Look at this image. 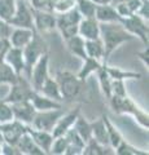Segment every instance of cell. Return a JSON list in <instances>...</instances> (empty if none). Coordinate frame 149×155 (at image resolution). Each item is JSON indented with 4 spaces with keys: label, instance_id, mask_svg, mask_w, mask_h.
I'll return each instance as SVG.
<instances>
[{
    "label": "cell",
    "instance_id": "1",
    "mask_svg": "<svg viewBox=\"0 0 149 155\" xmlns=\"http://www.w3.org/2000/svg\"><path fill=\"white\" fill-rule=\"evenodd\" d=\"M100 39L104 44V58L103 64H109L112 53L123 43L134 40V38L121 22L113 23H100Z\"/></svg>",
    "mask_w": 149,
    "mask_h": 155
},
{
    "label": "cell",
    "instance_id": "2",
    "mask_svg": "<svg viewBox=\"0 0 149 155\" xmlns=\"http://www.w3.org/2000/svg\"><path fill=\"white\" fill-rule=\"evenodd\" d=\"M109 100V105L115 114L119 115H131L135 118L139 125L148 129L149 127V116L145 111H143L141 107L134 102V100L128 94L126 96H114L112 94Z\"/></svg>",
    "mask_w": 149,
    "mask_h": 155
},
{
    "label": "cell",
    "instance_id": "3",
    "mask_svg": "<svg viewBox=\"0 0 149 155\" xmlns=\"http://www.w3.org/2000/svg\"><path fill=\"white\" fill-rule=\"evenodd\" d=\"M55 79L57 80L62 100L71 101L76 98L83 91L84 81L70 71H59Z\"/></svg>",
    "mask_w": 149,
    "mask_h": 155
},
{
    "label": "cell",
    "instance_id": "4",
    "mask_svg": "<svg viewBox=\"0 0 149 155\" xmlns=\"http://www.w3.org/2000/svg\"><path fill=\"white\" fill-rule=\"evenodd\" d=\"M82 18L83 17L76 7L64 13L56 14V28L60 31L64 40L74 35H78V25Z\"/></svg>",
    "mask_w": 149,
    "mask_h": 155
},
{
    "label": "cell",
    "instance_id": "5",
    "mask_svg": "<svg viewBox=\"0 0 149 155\" xmlns=\"http://www.w3.org/2000/svg\"><path fill=\"white\" fill-rule=\"evenodd\" d=\"M23 52V57H25V75L26 79L30 78V72L32 66L35 65V62L39 60V58L47 53V44L46 41L43 40V38L40 36L39 32L34 34V36L30 40V43L22 49Z\"/></svg>",
    "mask_w": 149,
    "mask_h": 155
},
{
    "label": "cell",
    "instance_id": "6",
    "mask_svg": "<svg viewBox=\"0 0 149 155\" xmlns=\"http://www.w3.org/2000/svg\"><path fill=\"white\" fill-rule=\"evenodd\" d=\"M8 23L12 27H25L34 30V19H32V7L29 0H17L16 11Z\"/></svg>",
    "mask_w": 149,
    "mask_h": 155
},
{
    "label": "cell",
    "instance_id": "7",
    "mask_svg": "<svg viewBox=\"0 0 149 155\" xmlns=\"http://www.w3.org/2000/svg\"><path fill=\"white\" fill-rule=\"evenodd\" d=\"M64 107L61 109H52L46 111H36L31 122V127L39 130H47V132H52V129L59 122V119L64 115Z\"/></svg>",
    "mask_w": 149,
    "mask_h": 155
},
{
    "label": "cell",
    "instance_id": "8",
    "mask_svg": "<svg viewBox=\"0 0 149 155\" xmlns=\"http://www.w3.org/2000/svg\"><path fill=\"white\" fill-rule=\"evenodd\" d=\"M121 25L126 28V30L131 34L134 38H137L148 45V35H149V27H148V21L139 17L136 13L131 14L130 17L122 18Z\"/></svg>",
    "mask_w": 149,
    "mask_h": 155
},
{
    "label": "cell",
    "instance_id": "9",
    "mask_svg": "<svg viewBox=\"0 0 149 155\" xmlns=\"http://www.w3.org/2000/svg\"><path fill=\"white\" fill-rule=\"evenodd\" d=\"M47 78H49V54L48 52L44 53L32 66L29 81L35 91H39L42 84L47 80Z\"/></svg>",
    "mask_w": 149,
    "mask_h": 155
},
{
    "label": "cell",
    "instance_id": "10",
    "mask_svg": "<svg viewBox=\"0 0 149 155\" xmlns=\"http://www.w3.org/2000/svg\"><path fill=\"white\" fill-rule=\"evenodd\" d=\"M34 91L35 89L32 88L29 79H23V76H21L17 83L11 85L8 94L3 100L7 101L8 104H14V102H20V101L30 100Z\"/></svg>",
    "mask_w": 149,
    "mask_h": 155
},
{
    "label": "cell",
    "instance_id": "11",
    "mask_svg": "<svg viewBox=\"0 0 149 155\" xmlns=\"http://www.w3.org/2000/svg\"><path fill=\"white\" fill-rule=\"evenodd\" d=\"M34 30L39 34L49 32L56 28V13L32 8Z\"/></svg>",
    "mask_w": 149,
    "mask_h": 155
},
{
    "label": "cell",
    "instance_id": "12",
    "mask_svg": "<svg viewBox=\"0 0 149 155\" xmlns=\"http://www.w3.org/2000/svg\"><path fill=\"white\" fill-rule=\"evenodd\" d=\"M27 125L23 124L18 120L13 119L11 122L0 124V132L3 134L4 142H8L11 145H16L17 141L20 140V137L26 132Z\"/></svg>",
    "mask_w": 149,
    "mask_h": 155
},
{
    "label": "cell",
    "instance_id": "13",
    "mask_svg": "<svg viewBox=\"0 0 149 155\" xmlns=\"http://www.w3.org/2000/svg\"><path fill=\"white\" fill-rule=\"evenodd\" d=\"M12 106V111H13V118L21 122L26 125H30L32 119L36 114L35 107L32 106L30 100H25V101H20V102H14L11 104Z\"/></svg>",
    "mask_w": 149,
    "mask_h": 155
},
{
    "label": "cell",
    "instance_id": "14",
    "mask_svg": "<svg viewBox=\"0 0 149 155\" xmlns=\"http://www.w3.org/2000/svg\"><path fill=\"white\" fill-rule=\"evenodd\" d=\"M78 35L84 40L100 39V22L95 17H83L78 25Z\"/></svg>",
    "mask_w": 149,
    "mask_h": 155
},
{
    "label": "cell",
    "instance_id": "15",
    "mask_svg": "<svg viewBox=\"0 0 149 155\" xmlns=\"http://www.w3.org/2000/svg\"><path fill=\"white\" fill-rule=\"evenodd\" d=\"M79 114H80V106L73 109L71 111H69V113H66V114L64 113V115L59 119V122L56 123L53 129H52V132H51L52 136H53V137L65 136V133L68 132L70 128H73V125L75 123L76 118L79 116Z\"/></svg>",
    "mask_w": 149,
    "mask_h": 155
},
{
    "label": "cell",
    "instance_id": "16",
    "mask_svg": "<svg viewBox=\"0 0 149 155\" xmlns=\"http://www.w3.org/2000/svg\"><path fill=\"white\" fill-rule=\"evenodd\" d=\"M35 34V30L32 28H25V27H12V31L8 36V41L11 47L21 48L23 49Z\"/></svg>",
    "mask_w": 149,
    "mask_h": 155
},
{
    "label": "cell",
    "instance_id": "17",
    "mask_svg": "<svg viewBox=\"0 0 149 155\" xmlns=\"http://www.w3.org/2000/svg\"><path fill=\"white\" fill-rule=\"evenodd\" d=\"M4 61L20 76H23L25 74V57H23V52L21 48L9 47L5 52V56H4Z\"/></svg>",
    "mask_w": 149,
    "mask_h": 155
},
{
    "label": "cell",
    "instance_id": "18",
    "mask_svg": "<svg viewBox=\"0 0 149 155\" xmlns=\"http://www.w3.org/2000/svg\"><path fill=\"white\" fill-rule=\"evenodd\" d=\"M27 133L31 136L32 141L36 143V146L39 147L44 154H49V150L52 146V142H53V136L51 132H47V130H39L32 128L31 125H27Z\"/></svg>",
    "mask_w": 149,
    "mask_h": 155
},
{
    "label": "cell",
    "instance_id": "19",
    "mask_svg": "<svg viewBox=\"0 0 149 155\" xmlns=\"http://www.w3.org/2000/svg\"><path fill=\"white\" fill-rule=\"evenodd\" d=\"M95 18L100 23H113L121 22V17L115 11L113 4H97L95 11Z\"/></svg>",
    "mask_w": 149,
    "mask_h": 155
},
{
    "label": "cell",
    "instance_id": "20",
    "mask_svg": "<svg viewBox=\"0 0 149 155\" xmlns=\"http://www.w3.org/2000/svg\"><path fill=\"white\" fill-rule=\"evenodd\" d=\"M30 101H31V104L35 107L36 111H46V110L64 107L61 102L52 100V98H49V97H47L44 94H42L40 92H38V91L32 92V96H31Z\"/></svg>",
    "mask_w": 149,
    "mask_h": 155
},
{
    "label": "cell",
    "instance_id": "21",
    "mask_svg": "<svg viewBox=\"0 0 149 155\" xmlns=\"http://www.w3.org/2000/svg\"><path fill=\"white\" fill-rule=\"evenodd\" d=\"M65 137L68 140V149L65 151V155H82L86 142L75 132L74 128H70L65 133Z\"/></svg>",
    "mask_w": 149,
    "mask_h": 155
},
{
    "label": "cell",
    "instance_id": "22",
    "mask_svg": "<svg viewBox=\"0 0 149 155\" xmlns=\"http://www.w3.org/2000/svg\"><path fill=\"white\" fill-rule=\"evenodd\" d=\"M91 123V133H92V138L95 141H97L100 145L103 146H107L109 147V138H108V130L107 127H105V123H104V118L103 115L97 118L93 122H90Z\"/></svg>",
    "mask_w": 149,
    "mask_h": 155
},
{
    "label": "cell",
    "instance_id": "23",
    "mask_svg": "<svg viewBox=\"0 0 149 155\" xmlns=\"http://www.w3.org/2000/svg\"><path fill=\"white\" fill-rule=\"evenodd\" d=\"M16 146H17L21 155L22 154L23 155H44V153H43L42 150L36 146V143L32 141L31 136L27 133V130L20 137V140H18L17 143H16Z\"/></svg>",
    "mask_w": 149,
    "mask_h": 155
},
{
    "label": "cell",
    "instance_id": "24",
    "mask_svg": "<svg viewBox=\"0 0 149 155\" xmlns=\"http://www.w3.org/2000/svg\"><path fill=\"white\" fill-rule=\"evenodd\" d=\"M65 44H66L68 51L74 57L80 58L82 61L87 57V54H86V49H84V39L80 35H74V36H71L69 39H65Z\"/></svg>",
    "mask_w": 149,
    "mask_h": 155
},
{
    "label": "cell",
    "instance_id": "25",
    "mask_svg": "<svg viewBox=\"0 0 149 155\" xmlns=\"http://www.w3.org/2000/svg\"><path fill=\"white\" fill-rule=\"evenodd\" d=\"M101 65H103L101 61L95 60V58H91V57H86L83 60V65H82L76 76H78L80 80L86 81L87 78H90L92 74H96V71L101 67Z\"/></svg>",
    "mask_w": 149,
    "mask_h": 155
},
{
    "label": "cell",
    "instance_id": "26",
    "mask_svg": "<svg viewBox=\"0 0 149 155\" xmlns=\"http://www.w3.org/2000/svg\"><path fill=\"white\" fill-rule=\"evenodd\" d=\"M38 92H40L42 94L49 97V98L55 100V101H59V102H61V101H62L59 84H57V80L55 79V78H51V76L47 78V80L42 84L40 89Z\"/></svg>",
    "mask_w": 149,
    "mask_h": 155
},
{
    "label": "cell",
    "instance_id": "27",
    "mask_svg": "<svg viewBox=\"0 0 149 155\" xmlns=\"http://www.w3.org/2000/svg\"><path fill=\"white\" fill-rule=\"evenodd\" d=\"M84 49L87 57L95 58L103 62L104 58V44L101 39H93V40H84Z\"/></svg>",
    "mask_w": 149,
    "mask_h": 155
},
{
    "label": "cell",
    "instance_id": "28",
    "mask_svg": "<svg viewBox=\"0 0 149 155\" xmlns=\"http://www.w3.org/2000/svg\"><path fill=\"white\" fill-rule=\"evenodd\" d=\"M103 118H104L105 127H107V130H108L109 146L114 150L119 143L123 141V136H122L121 132L118 130V128L115 127V125H114L112 122H110V119L108 118V115H107V114H103Z\"/></svg>",
    "mask_w": 149,
    "mask_h": 155
},
{
    "label": "cell",
    "instance_id": "29",
    "mask_svg": "<svg viewBox=\"0 0 149 155\" xmlns=\"http://www.w3.org/2000/svg\"><path fill=\"white\" fill-rule=\"evenodd\" d=\"M107 71L112 80H128V79H141V74L130 70H122L119 67H112L105 64Z\"/></svg>",
    "mask_w": 149,
    "mask_h": 155
},
{
    "label": "cell",
    "instance_id": "30",
    "mask_svg": "<svg viewBox=\"0 0 149 155\" xmlns=\"http://www.w3.org/2000/svg\"><path fill=\"white\" fill-rule=\"evenodd\" d=\"M96 75H97L99 84H100V88H101L103 94L107 98H110V96H112V79H110V76L107 71L105 64H103L101 67L96 71Z\"/></svg>",
    "mask_w": 149,
    "mask_h": 155
},
{
    "label": "cell",
    "instance_id": "31",
    "mask_svg": "<svg viewBox=\"0 0 149 155\" xmlns=\"http://www.w3.org/2000/svg\"><path fill=\"white\" fill-rule=\"evenodd\" d=\"M73 128H74L75 132L80 136V138L83 140L84 142H87L90 138H92V133H91V123L86 118H83L80 114H79L78 118H76Z\"/></svg>",
    "mask_w": 149,
    "mask_h": 155
},
{
    "label": "cell",
    "instance_id": "32",
    "mask_svg": "<svg viewBox=\"0 0 149 155\" xmlns=\"http://www.w3.org/2000/svg\"><path fill=\"white\" fill-rule=\"evenodd\" d=\"M20 75L14 71L11 66H9L5 61L0 66V84H8L12 85L14 83H17L18 79H20Z\"/></svg>",
    "mask_w": 149,
    "mask_h": 155
},
{
    "label": "cell",
    "instance_id": "33",
    "mask_svg": "<svg viewBox=\"0 0 149 155\" xmlns=\"http://www.w3.org/2000/svg\"><path fill=\"white\" fill-rule=\"evenodd\" d=\"M17 0H0V19L8 22L16 11Z\"/></svg>",
    "mask_w": 149,
    "mask_h": 155
},
{
    "label": "cell",
    "instance_id": "34",
    "mask_svg": "<svg viewBox=\"0 0 149 155\" xmlns=\"http://www.w3.org/2000/svg\"><path fill=\"white\" fill-rule=\"evenodd\" d=\"M114 153L118 155H148V151H143V150L135 147L134 145L127 142L123 138V141L114 149Z\"/></svg>",
    "mask_w": 149,
    "mask_h": 155
},
{
    "label": "cell",
    "instance_id": "35",
    "mask_svg": "<svg viewBox=\"0 0 149 155\" xmlns=\"http://www.w3.org/2000/svg\"><path fill=\"white\" fill-rule=\"evenodd\" d=\"M75 7L78 8L82 17H95L97 4L93 0H75Z\"/></svg>",
    "mask_w": 149,
    "mask_h": 155
},
{
    "label": "cell",
    "instance_id": "36",
    "mask_svg": "<svg viewBox=\"0 0 149 155\" xmlns=\"http://www.w3.org/2000/svg\"><path fill=\"white\" fill-rule=\"evenodd\" d=\"M108 154L107 151V146L100 145L97 141H95L93 138H90L84 145L83 153L82 155H105Z\"/></svg>",
    "mask_w": 149,
    "mask_h": 155
},
{
    "label": "cell",
    "instance_id": "37",
    "mask_svg": "<svg viewBox=\"0 0 149 155\" xmlns=\"http://www.w3.org/2000/svg\"><path fill=\"white\" fill-rule=\"evenodd\" d=\"M66 149H68V140H66L65 136H59V137L53 138V142H52V146L49 150V154L53 155H64Z\"/></svg>",
    "mask_w": 149,
    "mask_h": 155
},
{
    "label": "cell",
    "instance_id": "38",
    "mask_svg": "<svg viewBox=\"0 0 149 155\" xmlns=\"http://www.w3.org/2000/svg\"><path fill=\"white\" fill-rule=\"evenodd\" d=\"M13 111L11 104H8L7 101L0 100V124L7 123L13 120Z\"/></svg>",
    "mask_w": 149,
    "mask_h": 155
},
{
    "label": "cell",
    "instance_id": "39",
    "mask_svg": "<svg viewBox=\"0 0 149 155\" xmlns=\"http://www.w3.org/2000/svg\"><path fill=\"white\" fill-rule=\"evenodd\" d=\"M75 7V0H57L53 8V13H64Z\"/></svg>",
    "mask_w": 149,
    "mask_h": 155
},
{
    "label": "cell",
    "instance_id": "40",
    "mask_svg": "<svg viewBox=\"0 0 149 155\" xmlns=\"http://www.w3.org/2000/svg\"><path fill=\"white\" fill-rule=\"evenodd\" d=\"M112 94L114 96L127 94L126 87H124V80H112Z\"/></svg>",
    "mask_w": 149,
    "mask_h": 155
},
{
    "label": "cell",
    "instance_id": "41",
    "mask_svg": "<svg viewBox=\"0 0 149 155\" xmlns=\"http://www.w3.org/2000/svg\"><path fill=\"white\" fill-rule=\"evenodd\" d=\"M2 154L3 155H21L16 145H11L8 142L2 143Z\"/></svg>",
    "mask_w": 149,
    "mask_h": 155
},
{
    "label": "cell",
    "instance_id": "42",
    "mask_svg": "<svg viewBox=\"0 0 149 155\" xmlns=\"http://www.w3.org/2000/svg\"><path fill=\"white\" fill-rule=\"evenodd\" d=\"M136 14L139 17H141L143 19L148 21V18H149V0H145V2L141 3V5L137 9Z\"/></svg>",
    "mask_w": 149,
    "mask_h": 155
},
{
    "label": "cell",
    "instance_id": "43",
    "mask_svg": "<svg viewBox=\"0 0 149 155\" xmlns=\"http://www.w3.org/2000/svg\"><path fill=\"white\" fill-rule=\"evenodd\" d=\"M11 31H12V26L9 25L8 22L2 21V19H0V38L8 39L9 34H11Z\"/></svg>",
    "mask_w": 149,
    "mask_h": 155
},
{
    "label": "cell",
    "instance_id": "44",
    "mask_svg": "<svg viewBox=\"0 0 149 155\" xmlns=\"http://www.w3.org/2000/svg\"><path fill=\"white\" fill-rule=\"evenodd\" d=\"M136 56L139 60L143 62L144 66H147V67L149 66V48H148V45H145V48H144L141 52H137Z\"/></svg>",
    "mask_w": 149,
    "mask_h": 155
},
{
    "label": "cell",
    "instance_id": "45",
    "mask_svg": "<svg viewBox=\"0 0 149 155\" xmlns=\"http://www.w3.org/2000/svg\"><path fill=\"white\" fill-rule=\"evenodd\" d=\"M124 3H126V5L128 7V9L132 13H136L137 9L140 8L143 2H141V0H124Z\"/></svg>",
    "mask_w": 149,
    "mask_h": 155
},
{
    "label": "cell",
    "instance_id": "46",
    "mask_svg": "<svg viewBox=\"0 0 149 155\" xmlns=\"http://www.w3.org/2000/svg\"><path fill=\"white\" fill-rule=\"evenodd\" d=\"M9 47H11V44H9L8 39L0 38V52H5Z\"/></svg>",
    "mask_w": 149,
    "mask_h": 155
},
{
    "label": "cell",
    "instance_id": "47",
    "mask_svg": "<svg viewBox=\"0 0 149 155\" xmlns=\"http://www.w3.org/2000/svg\"><path fill=\"white\" fill-rule=\"evenodd\" d=\"M96 4H112V0H93Z\"/></svg>",
    "mask_w": 149,
    "mask_h": 155
},
{
    "label": "cell",
    "instance_id": "48",
    "mask_svg": "<svg viewBox=\"0 0 149 155\" xmlns=\"http://www.w3.org/2000/svg\"><path fill=\"white\" fill-rule=\"evenodd\" d=\"M8 51V49H7ZM5 51V52H7ZM5 52H0V66H2V64L4 62V56H5Z\"/></svg>",
    "mask_w": 149,
    "mask_h": 155
},
{
    "label": "cell",
    "instance_id": "49",
    "mask_svg": "<svg viewBox=\"0 0 149 155\" xmlns=\"http://www.w3.org/2000/svg\"><path fill=\"white\" fill-rule=\"evenodd\" d=\"M4 142V140H3V134H2V132H0V143H3Z\"/></svg>",
    "mask_w": 149,
    "mask_h": 155
},
{
    "label": "cell",
    "instance_id": "50",
    "mask_svg": "<svg viewBox=\"0 0 149 155\" xmlns=\"http://www.w3.org/2000/svg\"><path fill=\"white\" fill-rule=\"evenodd\" d=\"M0 155H2V143H0Z\"/></svg>",
    "mask_w": 149,
    "mask_h": 155
},
{
    "label": "cell",
    "instance_id": "51",
    "mask_svg": "<svg viewBox=\"0 0 149 155\" xmlns=\"http://www.w3.org/2000/svg\"><path fill=\"white\" fill-rule=\"evenodd\" d=\"M141 2H145V0H141Z\"/></svg>",
    "mask_w": 149,
    "mask_h": 155
}]
</instances>
